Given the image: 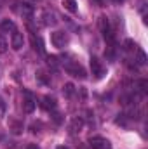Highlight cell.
Listing matches in <instances>:
<instances>
[{
    "label": "cell",
    "mask_w": 148,
    "mask_h": 149,
    "mask_svg": "<svg viewBox=\"0 0 148 149\" xmlns=\"http://www.w3.org/2000/svg\"><path fill=\"white\" fill-rule=\"evenodd\" d=\"M65 70L68 71V74H72L75 78H85V70L78 64V63H73V61H65Z\"/></svg>",
    "instance_id": "cell-1"
},
{
    "label": "cell",
    "mask_w": 148,
    "mask_h": 149,
    "mask_svg": "<svg viewBox=\"0 0 148 149\" xmlns=\"http://www.w3.org/2000/svg\"><path fill=\"white\" fill-rule=\"evenodd\" d=\"M99 30H101V33H103L105 40H106L110 45H113V33H111V26H110L108 17H105V16L99 17Z\"/></svg>",
    "instance_id": "cell-2"
},
{
    "label": "cell",
    "mask_w": 148,
    "mask_h": 149,
    "mask_svg": "<svg viewBox=\"0 0 148 149\" xmlns=\"http://www.w3.org/2000/svg\"><path fill=\"white\" fill-rule=\"evenodd\" d=\"M89 146L92 149H111V144L108 139L101 137V135H96V137H91L89 139Z\"/></svg>",
    "instance_id": "cell-3"
},
{
    "label": "cell",
    "mask_w": 148,
    "mask_h": 149,
    "mask_svg": "<svg viewBox=\"0 0 148 149\" xmlns=\"http://www.w3.org/2000/svg\"><path fill=\"white\" fill-rule=\"evenodd\" d=\"M51 42H52V45H54V47L63 49V47L68 43V35H66L65 31H54V33H52V37H51Z\"/></svg>",
    "instance_id": "cell-4"
},
{
    "label": "cell",
    "mask_w": 148,
    "mask_h": 149,
    "mask_svg": "<svg viewBox=\"0 0 148 149\" xmlns=\"http://www.w3.org/2000/svg\"><path fill=\"white\" fill-rule=\"evenodd\" d=\"M23 17H32L33 16V12H35V7L32 5V3H28V2H23V0H19V10H18Z\"/></svg>",
    "instance_id": "cell-5"
},
{
    "label": "cell",
    "mask_w": 148,
    "mask_h": 149,
    "mask_svg": "<svg viewBox=\"0 0 148 149\" xmlns=\"http://www.w3.org/2000/svg\"><path fill=\"white\" fill-rule=\"evenodd\" d=\"M91 71H92V74H94L96 78H101V76L105 74V68H103V64L99 63V59H96V57L91 59Z\"/></svg>",
    "instance_id": "cell-6"
},
{
    "label": "cell",
    "mask_w": 148,
    "mask_h": 149,
    "mask_svg": "<svg viewBox=\"0 0 148 149\" xmlns=\"http://www.w3.org/2000/svg\"><path fill=\"white\" fill-rule=\"evenodd\" d=\"M23 43H25L23 33H19V31H12V38H11V45H12V49H14V50H19V49L23 47Z\"/></svg>",
    "instance_id": "cell-7"
},
{
    "label": "cell",
    "mask_w": 148,
    "mask_h": 149,
    "mask_svg": "<svg viewBox=\"0 0 148 149\" xmlns=\"http://www.w3.org/2000/svg\"><path fill=\"white\" fill-rule=\"evenodd\" d=\"M82 127H84V120L80 116H75L73 120H72V123H70V132L72 134H78L82 130Z\"/></svg>",
    "instance_id": "cell-8"
},
{
    "label": "cell",
    "mask_w": 148,
    "mask_h": 149,
    "mask_svg": "<svg viewBox=\"0 0 148 149\" xmlns=\"http://www.w3.org/2000/svg\"><path fill=\"white\" fill-rule=\"evenodd\" d=\"M42 19H44V24H45V26H54V24L58 23L56 14H54V12H51V10H45V12H44V16H42Z\"/></svg>",
    "instance_id": "cell-9"
},
{
    "label": "cell",
    "mask_w": 148,
    "mask_h": 149,
    "mask_svg": "<svg viewBox=\"0 0 148 149\" xmlns=\"http://www.w3.org/2000/svg\"><path fill=\"white\" fill-rule=\"evenodd\" d=\"M42 108H44V109H47V111L56 109V101H54L52 97L45 95V97H42Z\"/></svg>",
    "instance_id": "cell-10"
},
{
    "label": "cell",
    "mask_w": 148,
    "mask_h": 149,
    "mask_svg": "<svg viewBox=\"0 0 148 149\" xmlns=\"http://www.w3.org/2000/svg\"><path fill=\"white\" fill-rule=\"evenodd\" d=\"M23 109H25V113H33V109H35V101L30 95H26V99L23 102Z\"/></svg>",
    "instance_id": "cell-11"
},
{
    "label": "cell",
    "mask_w": 148,
    "mask_h": 149,
    "mask_svg": "<svg viewBox=\"0 0 148 149\" xmlns=\"http://www.w3.org/2000/svg\"><path fill=\"white\" fill-rule=\"evenodd\" d=\"M0 31H16V24L9 19H4L0 23Z\"/></svg>",
    "instance_id": "cell-12"
},
{
    "label": "cell",
    "mask_w": 148,
    "mask_h": 149,
    "mask_svg": "<svg viewBox=\"0 0 148 149\" xmlns=\"http://www.w3.org/2000/svg\"><path fill=\"white\" fill-rule=\"evenodd\" d=\"M32 45H33V49L40 52V54H44V43H42V40L38 37H32Z\"/></svg>",
    "instance_id": "cell-13"
},
{
    "label": "cell",
    "mask_w": 148,
    "mask_h": 149,
    "mask_svg": "<svg viewBox=\"0 0 148 149\" xmlns=\"http://www.w3.org/2000/svg\"><path fill=\"white\" fill-rule=\"evenodd\" d=\"M63 92H65V95H66V97H72V95H73V92H75L73 83H66V85L63 87Z\"/></svg>",
    "instance_id": "cell-14"
},
{
    "label": "cell",
    "mask_w": 148,
    "mask_h": 149,
    "mask_svg": "<svg viewBox=\"0 0 148 149\" xmlns=\"http://www.w3.org/2000/svg\"><path fill=\"white\" fill-rule=\"evenodd\" d=\"M63 3H65V7H66L70 12H77V3H75V0H63Z\"/></svg>",
    "instance_id": "cell-15"
},
{
    "label": "cell",
    "mask_w": 148,
    "mask_h": 149,
    "mask_svg": "<svg viewBox=\"0 0 148 149\" xmlns=\"http://www.w3.org/2000/svg\"><path fill=\"white\" fill-rule=\"evenodd\" d=\"M47 66L52 68V70H56V68H58V57H56V56H49V57H47Z\"/></svg>",
    "instance_id": "cell-16"
},
{
    "label": "cell",
    "mask_w": 148,
    "mask_h": 149,
    "mask_svg": "<svg viewBox=\"0 0 148 149\" xmlns=\"http://www.w3.org/2000/svg\"><path fill=\"white\" fill-rule=\"evenodd\" d=\"M138 63L140 64H145L147 63V56H145V52L141 49H138Z\"/></svg>",
    "instance_id": "cell-17"
},
{
    "label": "cell",
    "mask_w": 148,
    "mask_h": 149,
    "mask_svg": "<svg viewBox=\"0 0 148 149\" xmlns=\"http://www.w3.org/2000/svg\"><path fill=\"white\" fill-rule=\"evenodd\" d=\"M5 50H7V42L4 37H0V54H4Z\"/></svg>",
    "instance_id": "cell-18"
},
{
    "label": "cell",
    "mask_w": 148,
    "mask_h": 149,
    "mask_svg": "<svg viewBox=\"0 0 148 149\" xmlns=\"http://www.w3.org/2000/svg\"><path fill=\"white\" fill-rule=\"evenodd\" d=\"M124 45H125V49H127V50L136 49V45H134V42H132V40H125V42H124Z\"/></svg>",
    "instance_id": "cell-19"
},
{
    "label": "cell",
    "mask_w": 148,
    "mask_h": 149,
    "mask_svg": "<svg viewBox=\"0 0 148 149\" xmlns=\"http://www.w3.org/2000/svg\"><path fill=\"white\" fill-rule=\"evenodd\" d=\"M4 114H5V102L0 101V120L4 118Z\"/></svg>",
    "instance_id": "cell-20"
},
{
    "label": "cell",
    "mask_w": 148,
    "mask_h": 149,
    "mask_svg": "<svg viewBox=\"0 0 148 149\" xmlns=\"http://www.w3.org/2000/svg\"><path fill=\"white\" fill-rule=\"evenodd\" d=\"M26 149H38V146H37V144H30Z\"/></svg>",
    "instance_id": "cell-21"
},
{
    "label": "cell",
    "mask_w": 148,
    "mask_h": 149,
    "mask_svg": "<svg viewBox=\"0 0 148 149\" xmlns=\"http://www.w3.org/2000/svg\"><path fill=\"white\" fill-rule=\"evenodd\" d=\"M58 149H68V148H65V146H59V148H58Z\"/></svg>",
    "instance_id": "cell-22"
},
{
    "label": "cell",
    "mask_w": 148,
    "mask_h": 149,
    "mask_svg": "<svg viewBox=\"0 0 148 149\" xmlns=\"http://www.w3.org/2000/svg\"><path fill=\"white\" fill-rule=\"evenodd\" d=\"M96 2H103V0H96Z\"/></svg>",
    "instance_id": "cell-23"
}]
</instances>
